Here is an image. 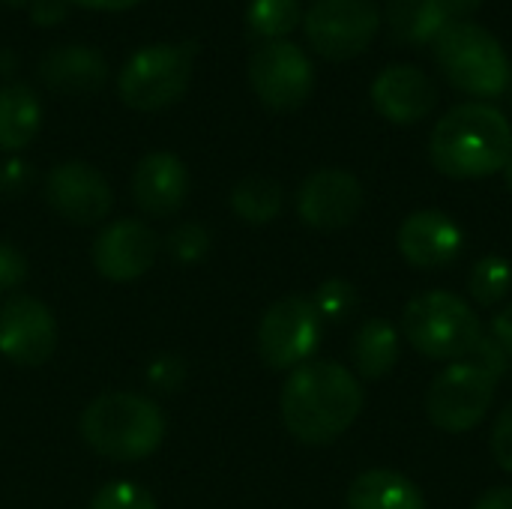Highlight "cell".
Listing matches in <instances>:
<instances>
[{"instance_id":"cell-29","label":"cell","mask_w":512,"mask_h":509,"mask_svg":"<svg viewBox=\"0 0 512 509\" xmlns=\"http://www.w3.org/2000/svg\"><path fill=\"white\" fill-rule=\"evenodd\" d=\"M471 363H477L480 369H486L495 381H501L504 375H507V369H510V357H507V351L492 339V336H480L477 339V345L465 354Z\"/></svg>"},{"instance_id":"cell-15","label":"cell","mask_w":512,"mask_h":509,"mask_svg":"<svg viewBox=\"0 0 512 509\" xmlns=\"http://www.w3.org/2000/svg\"><path fill=\"white\" fill-rule=\"evenodd\" d=\"M396 243L408 264L420 270H441L462 255L465 231L441 210H417L399 225Z\"/></svg>"},{"instance_id":"cell-8","label":"cell","mask_w":512,"mask_h":509,"mask_svg":"<svg viewBox=\"0 0 512 509\" xmlns=\"http://www.w3.org/2000/svg\"><path fill=\"white\" fill-rule=\"evenodd\" d=\"M381 12L372 0H315L303 12L309 45L327 60H351L378 36Z\"/></svg>"},{"instance_id":"cell-6","label":"cell","mask_w":512,"mask_h":509,"mask_svg":"<svg viewBox=\"0 0 512 509\" xmlns=\"http://www.w3.org/2000/svg\"><path fill=\"white\" fill-rule=\"evenodd\" d=\"M195 54V42H159L135 51L117 75L120 102L132 111H162L174 105L189 90Z\"/></svg>"},{"instance_id":"cell-36","label":"cell","mask_w":512,"mask_h":509,"mask_svg":"<svg viewBox=\"0 0 512 509\" xmlns=\"http://www.w3.org/2000/svg\"><path fill=\"white\" fill-rule=\"evenodd\" d=\"M474 509H512V486H495L489 489Z\"/></svg>"},{"instance_id":"cell-35","label":"cell","mask_w":512,"mask_h":509,"mask_svg":"<svg viewBox=\"0 0 512 509\" xmlns=\"http://www.w3.org/2000/svg\"><path fill=\"white\" fill-rule=\"evenodd\" d=\"M492 339L507 351V357L512 360V303L492 318Z\"/></svg>"},{"instance_id":"cell-2","label":"cell","mask_w":512,"mask_h":509,"mask_svg":"<svg viewBox=\"0 0 512 509\" xmlns=\"http://www.w3.org/2000/svg\"><path fill=\"white\" fill-rule=\"evenodd\" d=\"M429 153L435 168L456 180H477L504 171L512 156L510 120L486 102L456 105L438 120Z\"/></svg>"},{"instance_id":"cell-41","label":"cell","mask_w":512,"mask_h":509,"mask_svg":"<svg viewBox=\"0 0 512 509\" xmlns=\"http://www.w3.org/2000/svg\"><path fill=\"white\" fill-rule=\"evenodd\" d=\"M0 3H6V6H24V3H33V0H0Z\"/></svg>"},{"instance_id":"cell-20","label":"cell","mask_w":512,"mask_h":509,"mask_svg":"<svg viewBox=\"0 0 512 509\" xmlns=\"http://www.w3.org/2000/svg\"><path fill=\"white\" fill-rule=\"evenodd\" d=\"M42 126V102L24 84L0 87V150H24Z\"/></svg>"},{"instance_id":"cell-10","label":"cell","mask_w":512,"mask_h":509,"mask_svg":"<svg viewBox=\"0 0 512 509\" xmlns=\"http://www.w3.org/2000/svg\"><path fill=\"white\" fill-rule=\"evenodd\" d=\"M324 321L306 297L276 300L258 324V354L270 369H297L312 360Z\"/></svg>"},{"instance_id":"cell-27","label":"cell","mask_w":512,"mask_h":509,"mask_svg":"<svg viewBox=\"0 0 512 509\" xmlns=\"http://www.w3.org/2000/svg\"><path fill=\"white\" fill-rule=\"evenodd\" d=\"M90 509H156V501L132 480H111L93 495Z\"/></svg>"},{"instance_id":"cell-25","label":"cell","mask_w":512,"mask_h":509,"mask_svg":"<svg viewBox=\"0 0 512 509\" xmlns=\"http://www.w3.org/2000/svg\"><path fill=\"white\" fill-rule=\"evenodd\" d=\"M512 291V264L504 255H486L471 267L468 276V294L474 303L492 309L501 300H507Z\"/></svg>"},{"instance_id":"cell-32","label":"cell","mask_w":512,"mask_h":509,"mask_svg":"<svg viewBox=\"0 0 512 509\" xmlns=\"http://www.w3.org/2000/svg\"><path fill=\"white\" fill-rule=\"evenodd\" d=\"M27 279V258L6 240H0V291H15Z\"/></svg>"},{"instance_id":"cell-5","label":"cell","mask_w":512,"mask_h":509,"mask_svg":"<svg viewBox=\"0 0 512 509\" xmlns=\"http://www.w3.org/2000/svg\"><path fill=\"white\" fill-rule=\"evenodd\" d=\"M402 333L429 360H462L483 336V327L468 300L435 288L405 306Z\"/></svg>"},{"instance_id":"cell-13","label":"cell","mask_w":512,"mask_h":509,"mask_svg":"<svg viewBox=\"0 0 512 509\" xmlns=\"http://www.w3.org/2000/svg\"><path fill=\"white\" fill-rule=\"evenodd\" d=\"M363 210V186L345 168H321L309 174L297 192V213L309 228H348Z\"/></svg>"},{"instance_id":"cell-22","label":"cell","mask_w":512,"mask_h":509,"mask_svg":"<svg viewBox=\"0 0 512 509\" xmlns=\"http://www.w3.org/2000/svg\"><path fill=\"white\" fill-rule=\"evenodd\" d=\"M384 18H387L393 39L408 42V45L435 42V36L450 21L441 0H390Z\"/></svg>"},{"instance_id":"cell-1","label":"cell","mask_w":512,"mask_h":509,"mask_svg":"<svg viewBox=\"0 0 512 509\" xmlns=\"http://www.w3.org/2000/svg\"><path fill=\"white\" fill-rule=\"evenodd\" d=\"M363 387L354 372L333 360H309L282 384L279 411L285 429L309 447L342 438L363 411Z\"/></svg>"},{"instance_id":"cell-30","label":"cell","mask_w":512,"mask_h":509,"mask_svg":"<svg viewBox=\"0 0 512 509\" xmlns=\"http://www.w3.org/2000/svg\"><path fill=\"white\" fill-rule=\"evenodd\" d=\"M147 381L153 390H162V393H174L183 381H186V366L180 357H171V354H162L150 363L147 369Z\"/></svg>"},{"instance_id":"cell-33","label":"cell","mask_w":512,"mask_h":509,"mask_svg":"<svg viewBox=\"0 0 512 509\" xmlns=\"http://www.w3.org/2000/svg\"><path fill=\"white\" fill-rule=\"evenodd\" d=\"M33 183V168L24 159H9L0 165V192L3 195H18Z\"/></svg>"},{"instance_id":"cell-39","label":"cell","mask_w":512,"mask_h":509,"mask_svg":"<svg viewBox=\"0 0 512 509\" xmlns=\"http://www.w3.org/2000/svg\"><path fill=\"white\" fill-rule=\"evenodd\" d=\"M12 60H15V57H12V51H6V48H3V51H0V72H12V66H15Z\"/></svg>"},{"instance_id":"cell-9","label":"cell","mask_w":512,"mask_h":509,"mask_svg":"<svg viewBox=\"0 0 512 509\" xmlns=\"http://www.w3.org/2000/svg\"><path fill=\"white\" fill-rule=\"evenodd\" d=\"M249 84L270 111H297L315 90V66L288 39L264 42L249 57Z\"/></svg>"},{"instance_id":"cell-23","label":"cell","mask_w":512,"mask_h":509,"mask_svg":"<svg viewBox=\"0 0 512 509\" xmlns=\"http://www.w3.org/2000/svg\"><path fill=\"white\" fill-rule=\"evenodd\" d=\"M285 192L273 177L252 174L231 189V210L249 225H267L282 213Z\"/></svg>"},{"instance_id":"cell-14","label":"cell","mask_w":512,"mask_h":509,"mask_svg":"<svg viewBox=\"0 0 512 509\" xmlns=\"http://www.w3.org/2000/svg\"><path fill=\"white\" fill-rule=\"evenodd\" d=\"M159 252V237L138 219H117L105 225L93 243V267L111 282L141 279Z\"/></svg>"},{"instance_id":"cell-3","label":"cell","mask_w":512,"mask_h":509,"mask_svg":"<svg viewBox=\"0 0 512 509\" xmlns=\"http://www.w3.org/2000/svg\"><path fill=\"white\" fill-rule=\"evenodd\" d=\"M84 444L111 462H141L165 441V414L138 393H105L78 420Z\"/></svg>"},{"instance_id":"cell-24","label":"cell","mask_w":512,"mask_h":509,"mask_svg":"<svg viewBox=\"0 0 512 509\" xmlns=\"http://www.w3.org/2000/svg\"><path fill=\"white\" fill-rule=\"evenodd\" d=\"M300 21H303L300 0H252L246 6V27L264 42L285 39Z\"/></svg>"},{"instance_id":"cell-31","label":"cell","mask_w":512,"mask_h":509,"mask_svg":"<svg viewBox=\"0 0 512 509\" xmlns=\"http://www.w3.org/2000/svg\"><path fill=\"white\" fill-rule=\"evenodd\" d=\"M489 447H492V456H495L498 468L512 474V402L495 417Z\"/></svg>"},{"instance_id":"cell-34","label":"cell","mask_w":512,"mask_h":509,"mask_svg":"<svg viewBox=\"0 0 512 509\" xmlns=\"http://www.w3.org/2000/svg\"><path fill=\"white\" fill-rule=\"evenodd\" d=\"M69 15V0H33L30 3V21L39 27L63 24Z\"/></svg>"},{"instance_id":"cell-4","label":"cell","mask_w":512,"mask_h":509,"mask_svg":"<svg viewBox=\"0 0 512 509\" xmlns=\"http://www.w3.org/2000/svg\"><path fill=\"white\" fill-rule=\"evenodd\" d=\"M435 60L453 87L492 99L510 87L512 69L501 42L480 24L447 21L435 36Z\"/></svg>"},{"instance_id":"cell-38","label":"cell","mask_w":512,"mask_h":509,"mask_svg":"<svg viewBox=\"0 0 512 509\" xmlns=\"http://www.w3.org/2000/svg\"><path fill=\"white\" fill-rule=\"evenodd\" d=\"M441 3H444L450 21H465V18H471L483 6V0H441Z\"/></svg>"},{"instance_id":"cell-18","label":"cell","mask_w":512,"mask_h":509,"mask_svg":"<svg viewBox=\"0 0 512 509\" xmlns=\"http://www.w3.org/2000/svg\"><path fill=\"white\" fill-rule=\"evenodd\" d=\"M39 78L54 93L87 96L105 84L108 63H105V54L90 45H60V48H51L48 54H42Z\"/></svg>"},{"instance_id":"cell-28","label":"cell","mask_w":512,"mask_h":509,"mask_svg":"<svg viewBox=\"0 0 512 509\" xmlns=\"http://www.w3.org/2000/svg\"><path fill=\"white\" fill-rule=\"evenodd\" d=\"M165 246H168V252H171L180 264H195V261H201V258L207 255V249H210V234H207V228L198 225V222H183V225H177V228L168 234Z\"/></svg>"},{"instance_id":"cell-26","label":"cell","mask_w":512,"mask_h":509,"mask_svg":"<svg viewBox=\"0 0 512 509\" xmlns=\"http://www.w3.org/2000/svg\"><path fill=\"white\" fill-rule=\"evenodd\" d=\"M312 306L321 315V321H345L357 309V291L345 279H327L318 285Z\"/></svg>"},{"instance_id":"cell-37","label":"cell","mask_w":512,"mask_h":509,"mask_svg":"<svg viewBox=\"0 0 512 509\" xmlns=\"http://www.w3.org/2000/svg\"><path fill=\"white\" fill-rule=\"evenodd\" d=\"M69 3L81 9H93V12H126V9H135L141 0H69Z\"/></svg>"},{"instance_id":"cell-19","label":"cell","mask_w":512,"mask_h":509,"mask_svg":"<svg viewBox=\"0 0 512 509\" xmlns=\"http://www.w3.org/2000/svg\"><path fill=\"white\" fill-rule=\"evenodd\" d=\"M348 509H426V498L405 474L390 468L363 471L345 498Z\"/></svg>"},{"instance_id":"cell-12","label":"cell","mask_w":512,"mask_h":509,"mask_svg":"<svg viewBox=\"0 0 512 509\" xmlns=\"http://www.w3.org/2000/svg\"><path fill=\"white\" fill-rule=\"evenodd\" d=\"M57 345V321L51 309L27 294H12L0 306V354L15 363L36 369L48 363Z\"/></svg>"},{"instance_id":"cell-17","label":"cell","mask_w":512,"mask_h":509,"mask_svg":"<svg viewBox=\"0 0 512 509\" xmlns=\"http://www.w3.org/2000/svg\"><path fill=\"white\" fill-rule=\"evenodd\" d=\"M369 96H372V105L378 108V114L399 126L429 117V111L438 102V90H435L432 78L423 69L408 66V63L387 66L372 81Z\"/></svg>"},{"instance_id":"cell-40","label":"cell","mask_w":512,"mask_h":509,"mask_svg":"<svg viewBox=\"0 0 512 509\" xmlns=\"http://www.w3.org/2000/svg\"><path fill=\"white\" fill-rule=\"evenodd\" d=\"M504 177H507V186L512 189V156H510V162L504 165Z\"/></svg>"},{"instance_id":"cell-21","label":"cell","mask_w":512,"mask_h":509,"mask_svg":"<svg viewBox=\"0 0 512 509\" xmlns=\"http://www.w3.org/2000/svg\"><path fill=\"white\" fill-rule=\"evenodd\" d=\"M351 357H354V369L366 381L387 378L399 363V333H396V327L390 321H384V318H369L354 336Z\"/></svg>"},{"instance_id":"cell-7","label":"cell","mask_w":512,"mask_h":509,"mask_svg":"<svg viewBox=\"0 0 512 509\" xmlns=\"http://www.w3.org/2000/svg\"><path fill=\"white\" fill-rule=\"evenodd\" d=\"M495 387L498 381L468 357L453 360L447 369L435 375L426 393V414L432 426H438L447 435L471 432L492 411Z\"/></svg>"},{"instance_id":"cell-11","label":"cell","mask_w":512,"mask_h":509,"mask_svg":"<svg viewBox=\"0 0 512 509\" xmlns=\"http://www.w3.org/2000/svg\"><path fill=\"white\" fill-rule=\"evenodd\" d=\"M45 201L60 219L72 225H99L114 207V192L102 171L87 162L69 159L48 171Z\"/></svg>"},{"instance_id":"cell-16","label":"cell","mask_w":512,"mask_h":509,"mask_svg":"<svg viewBox=\"0 0 512 509\" xmlns=\"http://www.w3.org/2000/svg\"><path fill=\"white\" fill-rule=\"evenodd\" d=\"M192 189V177L189 168L180 156L168 153V150H156L147 153L132 174V198L135 204L156 219L174 216Z\"/></svg>"}]
</instances>
